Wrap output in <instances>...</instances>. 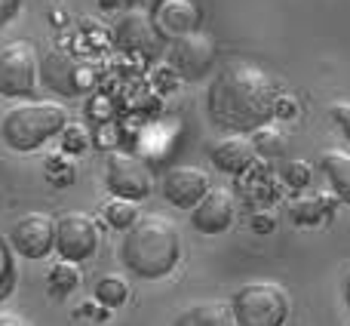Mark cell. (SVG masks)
Listing matches in <instances>:
<instances>
[{
    "instance_id": "6da1fadb",
    "label": "cell",
    "mask_w": 350,
    "mask_h": 326,
    "mask_svg": "<svg viewBox=\"0 0 350 326\" xmlns=\"http://www.w3.org/2000/svg\"><path fill=\"white\" fill-rule=\"evenodd\" d=\"M273 99H277V86L265 68H258L255 62H230L212 80L206 108L215 127L246 136L271 123Z\"/></svg>"
},
{
    "instance_id": "7a4b0ae2",
    "label": "cell",
    "mask_w": 350,
    "mask_h": 326,
    "mask_svg": "<svg viewBox=\"0 0 350 326\" xmlns=\"http://www.w3.org/2000/svg\"><path fill=\"white\" fill-rule=\"evenodd\" d=\"M120 262L133 277L163 280L181 262L178 225L166 216H139V222L123 231Z\"/></svg>"
},
{
    "instance_id": "3957f363",
    "label": "cell",
    "mask_w": 350,
    "mask_h": 326,
    "mask_svg": "<svg viewBox=\"0 0 350 326\" xmlns=\"http://www.w3.org/2000/svg\"><path fill=\"white\" fill-rule=\"evenodd\" d=\"M68 127V111L55 102H25L6 111L0 121V139L6 148L28 154L43 148L49 139H59Z\"/></svg>"
},
{
    "instance_id": "277c9868",
    "label": "cell",
    "mask_w": 350,
    "mask_h": 326,
    "mask_svg": "<svg viewBox=\"0 0 350 326\" xmlns=\"http://www.w3.org/2000/svg\"><path fill=\"white\" fill-rule=\"evenodd\" d=\"M230 311H234L237 326H286L289 296L283 292V286L255 280L237 290V296L230 299Z\"/></svg>"
},
{
    "instance_id": "5b68a950",
    "label": "cell",
    "mask_w": 350,
    "mask_h": 326,
    "mask_svg": "<svg viewBox=\"0 0 350 326\" xmlns=\"http://www.w3.org/2000/svg\"><path fill=\"white\" fill-rule=\"evenodd\" d=\"M40 62L31 43L16 40L0 47V96L3 99H31L37 92Z\"/></svg>"
},
{
    "instance_id": "8992f818",
    "label": "cell",
    "mask_w": 350,
    "mask_h": 326,
    "mask_svg": "<svg viewBox=\"0 0 350 326\" xmlns=\"http://www.w3.org/2000/svg\"><path fill=\"white\" fill-rule=\"evenodd\" d=\"M102 243V225L90 216V212H65L55 222V253L65 262H80L92 259Z\"/></svg>"
},
{
    "instance_id": "52a82bcc",
    "label": "cell",
    "mask_w": 350,
    "mask_h": 326,
    "mask_svg": "<svg viewBox=\"0 0 350 326\" xmlns=\"http://www.w3.org/2000/svg\"><path fill=\"white\" fill-rule=\"evenodd\" d=\"M6 240L16 255L28 262H40L55 249V222L46 212H25L22 218L12 222Z\"/></svg>"
},
{
    "instance_id": "ba28073f",
    "label": "cell",
    "mask_w": 350,
    "mask_h": 326,
    "mask_svg": "<svg viewBox=\"0 0 350 326\" xmlns=\"http://www.w3.org/2000/svg\"><path fill=\"white\" fill-rule=\"evenodd\" d=\"M218 47L209 34L203 31H191L185 37H175L170 43V68L181 80H200L212 71L215 65Z\"/></svg>"
},
{
    "instance_id": "9c48e42d",
    "label": "cell",
    "mask_w": 350,
    "mask_h": 326,
    "mask_svg": "<svg viewBox=\"0 0 350 326\" xmlns=\"http://www.w3.org/2000/svg\"><path fill=\"white\" fill-rule=\"evenodd\" d=\"M105 185H108L111 197H120V200H148L151 197V169L145 166L139 158L133 154H114L108 160V169H105Z\"/></svg>"
},
{
    "instance_id": "30bf717a",
    "label": "cell",
    "mask_w": 350,
    "mask_h": 326,
    "mask_svg": "<svg viewBox=\"0 0 350 326\" xmlns=\"http://www.w3.org/2000/svg\"><path fill=\"white\" fill-rule=\"evenodd\" d=\"M114 40H117V47L120 49H126V53H133V55H157V49H160V31L154 28V18L148 16V12H142V10H129V12H123L120 18H117V25H114Z\"/></svg>"
},
{
    "instance_id": "8fae6325",
    "label": "cell",
    "mask_w": 350,
    "mask_h": 326,
    "mask_svg": "<svg viewBox=\"0 0 350 326\" xmlns=\"http://www.w3.org/2000/svg\"><path fill=\"white\" fill-rule=\"evenodd\" d=\"M234 197L224 188H209L197 206L191 210V228L203 237H215L234 225Z\"/></svg>"
},
{
    "instance_id": "7c38bea8",
    "label": "cell",
    "mask_w": 350,
    "mask_h": 326,
    "mask_svg": "<svg viewBox=\"0 0 350 326\" xmlns=\"http://www.w3.org/2000/svg\"><path fill=\"white\" fill-rule=\"evenodd\" d=\"M209 188V175L197 166H172L163 175V200L178 210H193Z\"/></svg>"
},
{
    "instance_id": "4fadbf2b",
    "label": "cell",
    "mask_w": 350,
    "mask_h": 326,
    "mask_svg": "<svg viewBox=\"0 0 350 326\" xmlns=\"http://www.w3.org/2000/svg\"><path fill=\"white\" fill-rule=\"evenodd\" d=\"M154 28L160 31V37H185L191 31H197L200 25V6L193 0H157L154 6Z\"/></svg>"
},
{
    "instance_id": "5bb4252c",
    "label": "cell",
    "mask_w": 350,
    "mask_h": 326,
    "mask_svg": "<svg viewBox=\"0 0 350 326\" xmlns=\"http://www.w3.org/2000/svg\"><path fill=\"white\" fill-rule=\"evenodd\" d=\"M209 158L215 163V169H221V173H228V175H240V173H246L249 163L255 160V145L246 136H234V139L218 142L209 151Z\"/></svg>"
},
{
    "instance_id": "9a60e30c",
    "label": "cell",
    "mask_w": 350,
    "mask_h": 326,
    "mask_svg": "<svg viewBox=\"0 0 350 326\" xmlns=\"http://www.w3.org/2000/svg\"><path fill=\"white\" fill-rule=\"evenodd\" d=\"M172 326H237L230 302H218V299H206V302H193L175 317Z\"/></svg>"
},
{
    "instance_id": "2e32d148",
    "label": "cell",
    "mask_w": 350,
    "mask_h": 326,
    "mask_svg": "<svg viewBox=\"0 0 350 326\" xmlns=\"http://www.w3.org/2000/svg\"><path fill=\"white\" fill-rule=\"evenodd\" d=\"M320 169H323V175H326L329 188H332L335 200L350 206V154L332 148V151H326L320 158Z\"/></svg>"
},
{
    "instance_id": "e0dca14e",
    "label": "cell",
    "mask_w": 350,
    "mask_h": 326,
    "mask_svg": "<svg viewBox=\"0 0 350 326\" xmlns=\"http://www.w3.org/2000/svg\"><path fill=\"white\" fill-rule=\"evenodd\" d=\"M46 286L55 299L71 296V292L80 286V268L74 265V262H65V259L55 262V265H49V271H46Z\"/></svg>"
},
{
    "instance_id": "ac0fdd59",
    "label": "cell",
    "mask_w": 350,
    "mask_h": 326,
    "mask_svg": "<svg viewBox=\"0 0 350 326\" xmlns=\"http://www.w3.org/2000/svg\"><path fill=\"white\" fill-rule=\"evenodd\" d=\"M105 225L114 231H129L135 222H139V206L133 200H120V197H111L102 210Z\"/></svg>"
},
{
    "instance_id": "d6986e66",
    "label": "cell",
    "mask_w": 350,
    "mask_h": 326,
    "mask_svg": "<svg viewBox=\"0 0 350 326\" xmlns=\"http://www.w3.org/2000/svg\"><path fill=\"white\" fill-rule=\"evenodd\" d=\"M96 299L105 305V308H120L129 299V284L120 277V274H105L96 284Z\"/></svg>"
},
{
    "instance_id": "ffe728a7",
    "label": "cell",
    "mask_w": 350,
    "mask_h": 326,
    "mask_svg": "<svg viewBox=\"0 0 350 326\" xmlns=\"http://www.w3.org/2000/svg\"><path fill=\"white\" fill-rule=\"evenodd\" d=\"M18 284V268H16V253H12L10 240L0 234V302L16 290Z\"/></svg>"
},
{
    "instance_id": "44dd1931",
    "label": "cell",
    "mask_w": 350,
    "mask_h": 326,
    "mask_svg": "<svg viewBox=\"0 0 350 326\" xmlns=\"http://www.w3.org/2000/svg\"><path fill=\"white\" fill-rule=\"evenodd\" d=\"M332 210V203H326L323 197H301L292 203V218L298 225H317L323 222V216Z\"/></svg>"
},
{
    "instance_id": "7402d4cb",
    "label": "cell",
    "mask_w": 350,
    "mask_h": 326,
    "mask_svg": "<svg viewBox=\"0 0 350 326\" xmlns=\"http://www.w3.org/2000/svg\"><path fill=\"white\" fill-rule=\"evenodd\" d=\"M90 133H86V127H80V123H68L65 129H62V148H65L68 154H83L90 151Z\"/></svg>"
},
{
    "instance_id": "603a6c76",
    "label": "cell",
    "mask_w": 350,
    "mask_h": 326,
    "mask_svg": "<svg viewBox=\"0 0 350 326\" xmlns=\"http://www.w3.org/2000/svg\"><path fill=\"white\" fill-rule=\"evenodd\" d=\"M283 179H286V185H292V188H308L310 179H314V169H310L308 160H292L283 166Z\"/></svg>"
},
{
    "instance_id": "cb8c5ba5",
    "label": "cell",
    "mask_w": 350,
    "mask_h": 326,
    "mask_svg": "<svg viewBox=\"0 0 350 326\" xmlns=\"http://www.w3.org/2000/svg\"><path fill=\"white\" fill-rule=\"evenodd\" d=\"M283 136L280 133H273L271 127H261V129H255V139H252V145H255V154L258 151H271V154H277L280 148H283Z\"/></svg>"
},
{
    "instance_id": "d4e9b609",
    "label": "cell",
    "mask_w": 350,
    "mask_h": 326,
    "mask_svg": "<svg viewBox=\"0 0 350 326\" xmlns=\"http://www.w3.org/2000/svg\"><path fill=\"white\" fill-rule=\"evenodd\" d=\"M46 179L53 181V185H68V181H74V166L71 163H65L62 158H53L46 166Z\"/></svg>"
},
{
    "instance_id": "484cf974",
    "label": "cell",
    "mask_w": 350,
    "mask_h": 326,
    "mask_svg": "<svg viewBox=\"0 0 350 326\" xmlns=\"http://www.w3.org/2000/svg\"><path fill=\"white\" fill-rule=\"evenodd\" d=\"M295 114H298L295 99L286 96V92H277V99H273V117H280V121H292Z\"/></svg>"
},
{
    "instance_id": "4316f807",
    "label": "cell",
    "mask_w": 350,
    "mask_h": 326,
    "mask_svg": "<svg viewBox=\"0 0 350 326\" xmlns=\"http://www.w3.org/2000/svg\"><path fill=\"white\" fill-rule=\"evenodd\" d=\"M329 114H332V121L338 123L345 139L350 142V102H335L332 108H329Z\"/></svg>"
},
{
    "instance_id": "83f0119b",
    "label": "cell",
    "mask_w": 350,
    "mask_h": 326,
    "mask_svg": "<svg viewBox=\"0 0 350 326\" xmlns=\"http://www.w3.org/2000/svg\"><path fill=\"white\" fill-rule=\"evenodd\" d=\"M18 10H22V0H0V28H6L18 16Z\"/></svg>"
},
{
    "instance_id": "f1b7e54d",
    "label": "cell",
    "mask_w": 350,
    "mask_h": 326,
    "mask_svg": "<svg viewBox=\"0 0 350 326\" xmlns=\"http://www.w3.org/2000/svg\"><path fill=\"white\" fill-rule=\"evenodd\" d=\"M277 228V218L267 216V212H258V216L252 218V231H258V234H267V231Z\"/></svg>"
},
{
    "instance_id": "f546056e",
    "label": "cell",
    "mask_w": 350,
    "mask_h": 326,
    "mask_svg": "<svg viewBox=\"0 0 350 326\" xmlns=\"http://www.w3.org/2000/svg\"><path fill=\"white\" fill-rule=\"evenodd\" d=\"M0 326H31V323L18 314H0Z\"/></svg>"
},
{
    "instance_id": "4dcf8cb0",
    "label": "cell",
    "mask_w": 350,
    "mask_h": 326,
    "mask_svg": "<svg viewBox=\"0 0 350 326\" xmlns=\"http://www.w3.org/2000/svg\"><path fill=\"white\" fill-rule=\"evenodd\" d=\"M345 302H347V311H350V274H347V280H345Z\"/></svg>"
},
{
    "instance_id": "1f68e13d",
    "label": "cell",
    "mask_w": 350,
    "mask_h": 326,
    "mask_svg": "<svg viewBox=\"0 0 350 326\" xmlns=\"http://www.w3.org/2000/svg\"><path fill=\"white\" fill-rule=\"evenodd\" d=\"M102 3H105V6H117V3H120V0H102Z\"/></svg>"
},
{
    "instance_id": "d6a6232c",
    "label": "cell",
    "mask_w": 350,
    "mask_h": 326,
    "mask_svg": "<svg viewBox=\"0 0 350 326\" xmlns=\"http://www.w3.org/2000/svg\"><path fill=\"white\" fill-rule=\"evenodd\" d=\"M123 3H133L135 6V3H142V0H123Z\"/></svg>"
}]
</instances>
